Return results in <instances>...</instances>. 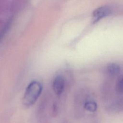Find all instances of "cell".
Masks as SVG:
<instances>
[{
    "mask_svg": "<svg viewBox=\"0 0 123 123\" xmlns=\"http://www.w3.org/2000/svg\"><path fill=\"white\" fill-rule=\"evenodd\" d=\"M42 85L37 81H33L29 83L25 91L23 103L26 106L33 105L40 96L42 91Z\"/></svg>",
    "mask_w": 123,
    "mask_h": 123,
    "instance_id": "6da1fadb",
    "label": "cell"
},
{
    "mask_svg": "<svg viewBox=\"0 0 123 123\" xmlns=\"http://www.w3.org/2000/svg\"><path fill=\"white\" fill-rule=\"evenodd\" d=\"M111 13V9L108 6H102L96 8L92 13L93 23L98 22L100 20L109 16Z\"/></svg>",
    "mask_w": 123,
    "mask_h": 123,
    "instance_id": "7a4b0ae2",
    "label": "cell"
},
{
    "mask_svg": "<svg viewBox=\"0 0 123 123\" xmlns=\"http://www.w3.org/2000/svg\"><path fill=\"white\" fill-rule=\"evenodd\" d=\"M106 110L111 113H117L123 110V99H118L107 105Z\"/></svg>",
    "mask_w": 123,
    "mask_h": 123,
    "instance_id": "3957f363",
    "label": "cell"
},
{
    "mask_svg": "<svg viewBox=\"0 0 123 123\" xmlns=\"http://www.w3.org/2000/svg\"><path fill=\"white\" fill-rule=\"evenodd\" d=\"M65 87V81L61 76H57L54 79L52 83V88L54 93L58 95L62 94Z\"/></svg>",
    "mask_w": 123,
    "mask_h": 123,
    "instance_id": "277c9868",
    "label": "cell"
},
{
    "mask_svg": "<svg viewBox=\"0 0 123 123\" xmlns=\"http://www.w3.org/2000/svg\"><path fill=\"white\" fill-rule=\"evenodd\" d=\"M106 71L109 75L115 76L120 73V67L117 63L114 62L110 63L107 65Z\"/></svg>",
    "mask_w": 123,
    "mask_h": 123,
    "instance_id": "5b68a950",
    "label": "cell"
},
{
    "mask_svg": "<svg viewBox=\"0 0 123 123\" xmlns=\"http://www.w3.org/2000/svg\"><path fill=\"white\" fill-rule=\"evenodd\" d=\"M98 108L97 102L94 100L88 99L85 101L84 104V108L85 110L90 112H95L97 111Z\"/></svg>",
    "mask_w": 123,
    "mask_h": 123,
    "instance_id": "8992f818",
    "label": "cell"
},
{
    "mask_svg": "<svg viewBox=\"0 0 123 123\" xmlns=\"http://www.w3.org/2000/svg\"><path fill=\"white\" fill-rule=\"evenodd\" d=\"M115 89L117 94L122 95L123 94V75L118 78L116 82Z\"/></svg>",
    "mask_w": 123,
    "mask_h": 123,
    "instance_id": "52a82bcc",
    "label": "cell"
},
{
    "mask_svg": "<svg viewBox=\"0 0 123 123\" xmlns=\"http://www.w3.org/2000/svg\"><path fill=\"white\" fill-rule=\"evenodd\" d=\"M111 91V85L109 82H104L101 88V94L104 97H107L109 95Z\"/></svg>",
    "mask_w": 123,
    "mask_h": 123,
    "instance_id": "ba28073f",
    "label": "cell"
}]
</instances>
